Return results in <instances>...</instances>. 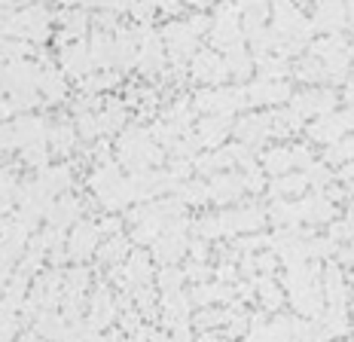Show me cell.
<instances>
[{
	"instance_id": "cell-1",
	"label": "cell",
	"mask_w": 354,
	"mask_h": 342,
	"mask_svg": "<svg viewBox=\"0 0 354 342\" xmlns=\"http://www.w3.org/2000/svg\"><path fill=\"white\" fill-rule=\"evenodd\" d=\"M98 235H101V229L95 226V223H80L77 229H73V235H71V242H68V254L73 260H86L88 254L95 251V244H98Z\"/></svg>"
},
{
	"instance_id": "cell-2",
	"label": "cell",
	"mask_w": 354,
	"mask_h": 342,
	"mask_svg": "<svg viewBox=\"0 0 354 342\" xmlns=\"http://www.w3.org/2000/svg\"><path fill=\"white\" fill-rule=\"evenodd\" d=\"M342 132H348L342 114H327V116H321L315 125H308V135H312L315 141H324V144H339Z\"/></svg>"
},
{
	"instance_id": "cell-3",
	"label": "cell",
	"mask_w": 354,
	"mask_h": 342,
	"mask_svg": "<svg viewBox=\"0 0 354 342\" xmlns=\"http://www.w3.org/2000/svg\"><path fill=\"white\" fill-rule=\"evenodd\" d=\"M333 92H324V89H312V92H302L293 98V107L299 110V114H321L327 116L330 110H333Z\"/></svg>"
},
{
	"instance_id": "cell-4",
	"label": "cell",
	"mask_w": 354,
	"mask_h": 342,
	"mask_svg": "<svg viewBox=\"0 0 354 342\" xmlns=\"http://www.w3.org/2000/svg\"><path fill=\"white\" fill-rule=\"evenodd\" d=\"M62 64L71 77H83V73H88V68H92V52H88L83 40H77L73 46L62 52Z\"/></svg>"
},
{
	"instance_id": "cell-5",
	"label": "cell",
	"mask_w": 354,
	"mask_h": 342,
	"mask_svg": "<svg viewBox=\"0 0 354 342\" xmlns=\"http://www.w3.org/2000/svg\"><path fill=\"white\" fill-rule=\"evenodd\" d=\"M193 73H196V80H211V83H220V80L226 77V62H220L211 49H205V52H198V55H196Z\"/></svg>"
},
{
	"instance_id": "cell-6",
	"label": "cell",
	"mask_w": 354,
	"mask_h": 342,
	"mask_svg": "<svg viewBox=\"0 0 354 342\" xmlns=\"http://www.w3.org/2000/svg\"><path fill=\"white\" fill-rule=\"evenodd\" d=\"M77 214H80V202L73 196H64V199H55L53 208L46 211V217H49L53 226L64 229V226H71V223L77 220Z\"/></svg>"
},
{
	"instance_id": "cell-7",
	"label": "cell",
	"mask_w": 354,
	"mask_h": 342,
	"mask_svg": "<svg viewBox=\"0 0 354 342\" xmlns=\"http://www.w3.org/2000/svg\"><path fill=\"white\" fill-rule=\"evenodd\" d=\"M235 135H239L245 144H260L263 135H269V116H245L239 125H235Z\"/></svg>"
},
{
	"instance_id": "cell-8",
	"label": "cell",
	"mask_w": 354,
	"mask_h": 342,
	"mask_svg": "<svg viewBox=\"0 0 354 342\" xmlns=\"http://www.w3.org/2000/svg\"><path fill=\"white\" fill-rule=\"evenodd\" d=\"M241 187H245V177L241 174H217L211 181L208 192L217 199V202H230V199H235L241 192Z\"/></svg>"
},
{
	"instance_id": "cell-9",
	"label": "cell",
	"mask_w": 354,
	"mask_h": 342,
	"mask_svg": "<svg viewBox=\"0 0 354 342\" xmlns=\"http://www.w3.org/2000/svg\"><path fill=\"white\" fill-rule=\"evenodd\" d=\"M113 315H116V309L107 291H98L88 300V321H92V327H104L107 321H113Z\"/></svg>"
},
{
	"instance_id": "cell-10",
	"label": "cell",
	"mask_w": 354,
	"mask_h": 342,
	"mask_svg": "<svg viewBox=\"0 0 354 342\" xmlns=\"http://www.w3.org/2000/svg\"><path fill=\"white\" fill-rule=\"evenodd\" d=\"M345 19H348V10H345V6H330V3H324L321 10L315 12L312 25L324 28V31H339V28L345 25Z\"/></svg>"
},
{
	"instance_id": "cell-11",
	"label": "cell",
	"mask_w": 354,
	"mask_h": 342,
	"mask_svg": "<svg viewBox=\"0 0 354 342\" xmlns=\"http://www.w3.org/2000/svg\"><path fill=\"white\" fill-rule=\"evenodd\" d=\"M147 278H150V257L131 254L129 266H125V281H129L131 287H147Z\"/></svg>"
},
{
	"instance_id": "cell-12",
	"label": "cell",
	"mask_w": 354,
	"mask_h": 342,
	"mask_svg": "<svg viewBox=\"0 0 354 342\" xmlns=\"http://www.w3.org/2000/svg\"><path fill=\"white\" fill-rule=\"evenodd\" d=\"M230 132V116H214V120H202V129H198V141L202 144H217L220 138Z\"/></svg>"
},
{
	"instance_id": "cell-13",
	"label": "cell",
	"mask_w": 354,
	"mask_h": 342,
	"mask_svg": "<svg viewBox=\"0 0 354 342\" xmlns=\"http://www.w3.org/2000/svg\"><path fill=\"white\" fill-rule=\"evenodd\" d=\"M122 123H125V110H122V104H107L104 110L98 114V129L101 132H107V135H113V132H120L122 129Z\"/></svg>"
},
{
	"instance_id": "cell-14",
	"label": "cell",
	"mask_w": 354,
	"mask_h": 342,
	"mask_svg": "<svg viewBox=\"0 0 354 342\" xmlns=\"http://www.w3.org/2000/svg\"><path fill=\"white\" fill-rule=\"evenodd\" d=\"M257 287H260V296H263V306H266V309H278V306L284 303V296H281L284 291H281V287H278L272 278L257 281Z\"/></svg>"
},
{
	"instance_id": "cell-15",
	"label": "cell",
	"mask_w": 354,
	"mask_h": 342,
	"mask_svg": "<svg viewBox=\"0 0 354 342\" xmlns=\"http://www.w3.org/2000/svg\"><path fill=\"white\" fill-rule=\"evenodd\" d=\"M308 187V177L306 174H293V177H278L275 183H272V192L275 196H290V192H299V190H306Z\"/></svg>"
},
{
	"instance_id": "cell-16",
	"label": "cell",
	"mask_w": 354,
	"mask_h": 342,
	"mask_svg": "<svg viewBox=\"0 0 354 342\" xmlns=\"http://www.w3.org/2000/svg\"><path fill=\"white\" fill-rule=\"evenodd\" d=\"M71 147H73V129H71V125L68 123L53 125V150L71 153Z\"/></svg>"
},
{
	"instance_id": "cell-17",
	"label": "cell",
	"mask_w": 354,
	"mask_h": 342,
	"mask_svg": "<svg viewBox=\"0 0 354 342\" xmlns=\"http://www.w3.org/2000/svg\"><path fill=\"white\" fill-rule=\"evenodd\" d=\"M290 165H293L290 150H272L269 156H266V171H272V174H284Z\"/></svg>"
},
{
	"instance_id": "cell-18",
	"label": "cell",
	"mask_w": 354,
	"mask_h": 342,
	"mask_svg": "<svg viewBox=\"0 0 354 342\" xmlns=\"http://www.w3.org/2000/svg\"><path fill=\"white\" fill-rule=\"evenodd\" d=\"M183 278H187V272H180V269H162L159 272V285L165 294H177V287L183 285Z\"/></svg>"
},
{
	"instance_id": "cell-19",
	"label": "cell",
	"mask_w": 354,
	"mask_h": 342,
	"mask_svg": "<svg viewBox=\"0 0 354 342\" xmlns=\"http://www.w3.org/2000/svg\"><path fill=\"white\" fill-rule=\"evenodd\" d=\"M16 330H19L16 312H3V309H0V342H12V339H16Z\"/></svg>"
},
{
	"instance_id": "cell-20",
	"label": "cell",
	"mask_w": 354,
	"mask_h": 342,
	"mask_svg": "<svg viewBox=\"0 0 354 342\" xmlns=\"http://www.w3.org/2000/svg\"><path fill=\"white\" fill-rule=\"evenodd\" d=\"M21 159H25L28 165H43V162H46V144H43V141L28 144L25 150H21Z\"/></svg>"
},
{
	"instance_id": "cell-21",
	"label": "cell",
	"mask_w": 354,
	"mask_h": 342,
	"mask_svg": "<svg viewBox=\"0 0 354 342\" xmlns=\"http://www.w3.org/2000/svg\"><path fill=\"white\" fill-rule=\"evenodd\" d=\"M83 28H86V12H80V10L68 12V21H64V40H68V37H80Z\"/></svg>"
},
{
	"instance_id": "cell-22",
	"label": "cell",
	"mask_w": 354,
	"mask_h": 342,
	"mask_svg": "<svg viewBox=\"0 0 354 342\" xmlns=\"http://www.w3.org/2000/svg\"><path fill=\"white\" fill-rule=\"evenodd\" d=\"M122 254H125V239H120V235H116V239H110L104 248H101V260H104V263H116Z\"/></svg>"
},
{
	"instance_id": "cell-23",
	"label": "cell",
	"mask_w": 354,
	"mask_h": 342,
	"mask_svg": "<svg viewBox=\"0 0 354 342\" xmlns=\"http://www.w3.org/2000/svg\"><path fill=\"white\" fill-rule=\"evenodd\" d=\"M77 125H80V135H83V138H95L101 132L98 129V116H88V114H80Z\"/></svg>"
},
{
	"instance_id": "cell-24",
	"label": "cell",
	"mask_w": 354,
	"mask_h": 342,
	"mask_svg": "<svg viewBox=\"0 0 354 342\" xmlns=\"http://www.w3.org/2000/svg\"><path fill=\"white\" fill-rule=\"evenodd\" d=\"M198 342H226V339H220V336H214V333H205V336H202V339H198Z\"/></svg>"
},
{
	"instance_id": "cell-25",
	"label": "cell",
	"mask_w": 354,
	"mask_h": 342,
	"mask_svg": "<svg viewBox=\"0 0 354 342\" xmlns=\"http://www.w3.org/2000/svg\"><path fill=\"white\" fill-rule=\"evenodd\" d=\"M3 285H6V266H0V291H3Z\"/></svg>"
},
{
	"instance_id": "cell-26",
	"label": "cell",
	"mask_w": 354,
	"mask_h": 342,
	"mask_svg": "<svg viewBox=\"0 0 354 342\" xmlns=\"http://www.w3.org/2000/svg\"><path fill=\"white\" fill-rule=\"evenodd\" d=\"M345 95H348V101H354V80L348 83V89H345Z\"/></svg>"
},
{
	"instance_id": "cell-27",
	"label": "cell",
	"mask_w": 354,
	"mask_h": 342,
	"mask_svg": "<svg viewBox=\"0 0 354 342\" xmlns=\"http://www.w3.org/2000/svg\"><path fill=\"white\" fill-rule=\"evenodd\" d=\"M351 187H354V183H351Z\"/></svg>"
}]
</instances>
